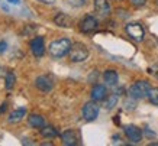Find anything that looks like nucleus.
Wrapping results in <instances>:
<instances>
[{
  "instance_id": "obj_4",
  "label": "nucleus",
  "mask_w": 158,
  "mask_h": 146,
  "mask_svg": "<svg viewBox=\"0 0 158 146\" xmlns=\"http://www.w3.org/2000/svg\"><path fill=\"white\" fill-rule=\"evenodd\" d=\"M99 106H97V103L93 100V101H89V103H86L84 106H83V119L86 120V122H93V120H96L97 116H99Z\"/></svg>"
},
{
  "instance_id": "obj_17",
  "label": "nucleus",
  "mask_w": 158,
  "mask_h": 146,
  "mask_svg": "<svg viewBox=\"0 0 158 146\" xmlns=\"http://www.w3.org/2000/svg\"><path fill=\"white\" fill-rule=\"evenodd\" d=\"M41 135H42L44 137H47V139H54V137L58 135V132L52 126H44L42 129H41Z\"/></svg>"
},
{
  "instance_id": "obj_5",
  "label": "nucleus",
  "mask_w": 158,
  "mask_h": 146,
  "mask_svg": "<svg viewBox=\"0 0 158 146\" xmlns=\"http://www.w3.org/2000/svg\"><path fill=\"white\" fill-rule=\"evenodd\" d=\"M125 30H126V33H128V35H129L134 41H136V42H142V41H144L145 30H144V28H142V25H139V23H129V25H126Z\"/></svg>"
},
{
  "instance_id": "obj_8",
  "label": "nucleus",
  "mask_w": 158,
  "mask_h": 146,
  "mask_svg": "<svg viewBox=\"0 0 158 146\" xmlns=\"http://www.w3.org/2000/svg\"><path fill=\"white\" fill-rule=\"evenodd\" d=\"M125 135L128 136V139H129L131 142H134V143H138V142H141V139H142L141 129L134 126V124H129V126L125 127Z\"/></svg>"
},
{
  "instance_id": "obj_21",
  "label": "nucleus",
  "mask_w": 158,
  "mask_h": 146,
  "mask_svg": "<svg viewBox=\"0 0 158 146\" xmlns=\"http://www.w3.org/2000/svg\"><path fill=\"white\" fill-rule=\"evenodd\" d=\"M86 2L87 0H68V3L74 7H81V6L86 5Z\"/></svg>"
},
{
  "instance_id": "obj_13",
  "label": "nucleus",
  "mask_w": 158,
  "mask_h": 146,
  "mask_svg": "<svg viewBox=\"0 0 158 146\" xmlns=\"http://www.w3.org/2000/svg\"><path fill=\"white\" fill-rule=\"evenodd\" d=\"M54 22H55V25L61 26V28H71L73 26V19L67 13H58L54 18Z\"/></svg>"
},
{
  "instance_id": "obj_10",
  "label": "nucleus",
  "mask_w": 158,
  "mask_h": 146,
  "mask_svg": "<svg viewBox=\"0 0 158 146\" xmlns=\"http://www.w3.org/2000/svg\"><path fill=\"white\" fill-rule=\"evenodd\" d=\"M61 139H62V143L67 146H76L78 145V133L74 132V130H65V132L61 135Z\"/></svg>"
},
{
  "instance_id": "obj_14",
  "label": "nucleus",
  "mask_w": 158,
  "mask_h": 146,
  "mask_svg": "<svg viewBox=\"0 0 158 146\" xmlns=\"http://www.w3.org/2000/svg\"><path fill=\"white\" fill-rule=\"evenodd\" d=\"M103 78H105V83L107 85H116L118 84V80H119V77H118V72L115 70H107L103 74Z\"/></svg>"
},
{
  "instance_id": "obj_9",
  "label": "nucleus",
  "mask_w": 158,
  "mask_h": 146,
  "mask_svg": "<svg viewBox=\"0 0 158 146\" xmlns=\"http://www.w3.org/2000/svg\"><path fill=\"white\" fill-rule=\"evenodd\" d=\"M35 85H36V88H39L41 91L48 93V91L52 90L54 83H52V80H51L48 75H41V77H38V78L35 80Z\"/></svg>"
},
{
  "instance_id": "obj_12",
  "label": "nucleus",
  "mask_w": 158,
  "mask_h": 146,
  "mask_svg": "<svg viewBox=\"0 0 158 146\" xmlns=\"http://www.w3.org/2000/svg\"><path fill=\"white\" fill-rule=\"evenodd\" d=\"M106 97H107V90H106L105 85L97 84L93 87V90H91V99L94 100V101H102Z\"/></svg>"
},
{
  "instance_id": "obj_2",
  "label": "nucleus",
  "mask_w": 158,
  "mask_h": 146,
  "mask_svg": "<svg viewBox=\"0 0 158 146\" xmlns=\"http://www.w3.org/2000/svg\"><path fill=\"white\" fill-rule=\"evenodd\" d=\"M149 90H151V85H149L148 81L139 80L129 88V95L132 99H136V100L145 99V97H148Z\"/></svg>"
},
{
  "instance_id": "obj_6",
  "label": "nucleus",
  "mask_w": 158,
  "mask_h": 146,
  "mask_svg": "<svg viewBox=\"0 0 158 146\" xmlns=\"http://www.w3.org/2000/svg\"><path fill=\"white\" fill-rule=\"evenodd\" d=\"M99 26V22H97L96 18H93V16H86L84 19L80 22V29H81V32L84 33H90V32H94Z\"/></svg>"
},
{
  "instance_id": "obj_7",
  "label": "nucleus",
  "mask_w": 158,
  "mask_h": 146,
  "mask_svg": "<svg viewBox=\"0 0 158 146\" xmlns=\"http://www.w3.org/2000/svg\"><path fill=\"white\" fill-rule=\"evenodd\" d=\"M31 51L35 57H42L44 52H45V42H44L42 36H36L31 41Z\"/></svg>"
},
{
  "instance_id": "obj_18",
  "label": "nucleus",
  "mask_w": 158,
  "mask_h": 146,
  "mask_svg": "<svg viewBox=\"0 0 158 146\" xmlns=\"http://www.w3.org/2000/svg\"><path fill=\"white\" fill-rule=\"evenodd\" d=\"M116 103H118V94H110L109 99L106 97V108H107V110L115 107Z\"/></svg>"
},
{
  "instance_id": "obj_20",
  "label": "nucleus",
  "mask_w": 158,
  "mask_h": 146,
  "mask_svg": "<svg viewBox=\"0 0 158 146\" xmlns=\"http://www.w3.org/2000/svg\"><path fill=\"white\" fill-rule=\"evenodd\" d=\"M148 99H149V101H151L154 106H158V87H157V88H151V90H149Z\"/></svg>"
},
{
  "instance_id": "obj_1",
  "label": "nucleus",
  "mask_w": 158,
  "mask_h": 146,
  "mask_svg": "<svg viewBox=\"0 0 158 146\" xmlns=\"http://www.w3.org/2000/svg\"><path fill=\"white\" fill-rule=\"evenodd\" d=\"M71 47H73V43L70 39H67V38L57 39V41L49 43V47H48L49 55L52 58H62V57H65L67 54H70Z\"/></svg>"
},
{
  "instance_id": "obj_22",
  "label": "nucleus",
  "mask_w": 158,
  "mask_h": 146,
  "mask_svg": "<svg viewBox=\"0 0 158 146\" xmlns=\"http://www.w3.org/2000/svg\"><path fill=\"white\" fill-rule=\"evenodd\" d=\"M131 3L134 6H136V7H141V6H144L147 3V0H131Z\"/></svg>"
},
{
  "instance_id": "obj_24",
  "label": "nucleus",
  "mask_w": 158,
  "mask_h": 146,
  "mask_svg": "<svg viewBox=\"0 0 158 146\" xmlns=\"http://www.w3.org/2000/svg\"><path fill=\"white\" fill-rule=\"evenodd\" d=\"M38 2L44 3V5H54V2H55V0H38Z\"/></svg>"
},
{
  "instance_id": "obj_25",
  "label": "nucleus",
  "mask_w": 158,
  "mask_h": 146,
  "mask_svg": "<svg viewBox=\"0 0 158 146\" xmlns=\"http://www.w3.org/2000/svg\"><path fill=\"white\" fill-rule=\"evenodd\" d=\"M9 3H12V5H19L20 3V0H7Z\"/></svg>"
},
{
  "instance_id": "obj_11",
  "label": "nucleus",
  "mask_w": 158,
  "mask_h": 146,
  "mask_svg": "<svg viewBox=\"0 0 158 146\" xmlns=\"http://www.w3.org/2000/svg\"><path fill=\"white\" fill-rule=\"evenodd\" d=\"M94 10L97 14L106 18L110 14V3L107 0H94Z\"/></svg>"
},
{
  "instance_id": "obj_26",
  "label": "nucleus",
  "mask_w": 158,
  "mask_h": 146,
  "mask_svg": "<svg viewBox=\"0 0 158 146\" xmlns=\"http://www.w3.org/2000/svg\"><path fill=\"white\" fill-rule=\"evenodd\" d=\"M6 110V104H3V107H0V113H3Z\"/></svg>"
},
{
  "instance_id": "obj_19",
  "label": "nucleus",
  "mask_w": 158,
  "mask_h": 146,
  "mask_svg": "<svg viewBox=\"0 0 158 146\" xmlns=\"http://www.w3.org/2000/svg\"><path fill=\"white\" fill-rule=\"evenodd\" d=\"M15 81H16V77H15V74L12 71H9V72L6 74V88L7 90L12 88L15 85Z\"/></svg>"
},
{
  "instance_id": "obj_27",
  "label": "nucleus",
  "mask_w": 158,
  "mask_h": 146,
  "mask_svg": "<svg viewBox=\"0 0 158 146\" xmlns=\"http://www.w3.org/2000/svg\"><path fill=\"white\" fill-rule=\"evenodd\" d=\"M157 2H158V0H157Z\"/></svg>"
},
{
  "instance_id": "obj_3",
  "label": "nucleus",
  "mask_w": 158,
  "mask_h": 146,
  "mask_svg": "<svg viewBox=\"0 0 158 146\" xmlns=\"http://www.w3.org/2000/svg\"><path fill=\"white\" fill-rule=\"evenodd\" d=\"M87 57H89V49L86 45L80 42L74 43L70 49V59L73 62H83L87 59Z\"/></svg>"
},
{
  "instance_id": "obj_23",
  "label": "nucleus",
  "mask_w": 158,
  "mask_h": 146,
  "mask_svg": "<svg viewBox=\"0 0 158 146\" xmlns=\"http://www.w3.org/2000/svg\"><path fill=\"white\" fill-rule=\"evenodd\" d=\"M6 49H7V43H6L5 41H2V42H0V54H3Z\"/></svg>"
},
{
  "instance_id": "obj_16",
  "label": "nucleus",
  "mask_w": 158,
  "mask_h": 146,
  "mask_svg": "<svg viewBox=\"0 0 158 146\" xmlns=\"http://www.w3.org/2000/svg\"><path fill=\"white\" fill-rule=\"evenodd\" d=\"M28 120H29V124L32 127H36V129H42L45 126V120L39 114H31L28 117Z\"/></svg>"
},
{
  "instance_id": "obj_15",
  "label": "nucleus",
  "mask_w": 158,
  "mask_h": 146,
  "mask_svg": "<svg viewBox=\"0 0 158 146\" xmlns=\"http://www.w3.org/2000/svg\"><path fill=\"white\" fill-rule=\"evenodd\" d=\"M25 114H26V108H23V107L18 108V110H13L9 116V123H19L25 117Z\"/></svg>"
}]
</instances>
